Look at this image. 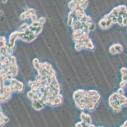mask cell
Segmentation results:
<instances>
[{
  "mask_svg": "<svg viewBox=\"0 0 127 127\" xmlns=\"http://www.w3.org/2000/svg\"><path fill=\"white\" fill-rule=\"evenodd\" d=\"M37 36L31 31L28 28L24 32H20L19 38L20 40L26 42V43H30L32 42L34 40H35L37 38Z\"/></svg>",
  "mask_w": 127,
  "mask_h": 127,
  "instance_id": "6da1fadb",
  "label": "cell"
},
{
  "mask_svg": "<svg viewBox=\"0 0 127 127\" xmlns=\"http://www.w3.org/2000/svg\"><path fill=\"white\" fill-rule=\"evenodd\" d=\"M10 85H12L13 86L15 92L21 93L24 91V83L21 81H20L18 80L15 78H13L12 80L10 81Z\"/></svg>",
  "mask_w": 127,
  "mask_h": 127,
  "instance_id": "7a4b0ae2",
  "label": "cell"
},
{
  "mask_svg": "<svg viewBox=\"0 0 127 127\" xmlns=\"http://www.w3.org/2000/svg\"><path fill=\"white\" fill-rule=\"evenodd\" d=\"M87 92H88L90 100L94 104L97 106L98 104H99V102L100 100V98H101V96H100L99 92L95 90H88Z\"/></svg>",
  "mask_w": 127,
  "mask_h": 127,
  "instance_id": "3957f363",
  "label": "cell"
},
{
  "mask_svg": "<svg viewBox=\"0 0 127 127\" xmlns=\"http://www.w3.org/2000/svg\"><path fill=\"white\" fill-rule=\"evenodd\" d=\"M19 31H17L13 33H12L10 35L9 37V42H8V47L10 48H15V42L17 41V39L19 37Z\"/></svg>",
  "mask_w": 127,
  "mask_h": 127,
  "instance_id": "277c9868",
  "label": "cell"
},
{
  "mask_svg": "<svg viewBox=\"0 0 127 127\" xmlns=\"http://www.w3.org/2000/svg\"><path fill=\"white\" fill-rule=\"evenodd\" d=\"M81 121L84 123L85 127H89L90 124H92V118L91 116L88 113H85V112H82L80 116Z\"/></svg>",
  "mask_w": 127,
  "mask_h": 127,
  "instance_id": "5b68a950",
  "label": "cell"
},
{
  "mask_svg": "<svg viewBox=\"0 0 127 127\" xmlns=\"http://www.w3.org/2000/svg\"><path fill=\"white\" fill-rule=\"evenodd\" d=\"M75 19V12L73 10H70V12L68 15V19H67V24L69 26H70Z\"/></svg>",
  "mask_w": 127,
  "mask_h": 127,
  "instance_id": "8992f818",
  "label": "cell"
},
{
  "mask_svg": "<svg viewBox=\"0 0 127 127\" xmlns=\"http://www.w3.org/2000/svg\"><path fill=\"white\" fill-rule=\"evenodd\" d=\"M119 103L121 104V106H127V97H125L124 95H119Z\"/></svg>",
  "mask_w": 127,
  "mask_h": 127,
  "instance_id": "52a82bcc",
  "label": "cell"
},
{
  "mask_svg": "<svg viewBox=\"0 0 127 127\" xmlns=\"http://www.w3.org/2000/svg\"><path fill=\"white\" fill-rule=\"evenodd\" d=\"M113 46L114 47V49H115L117 54H119V53H122V52H123V48L121 44H119V43H115V44H113Z\"/></svg>",
  "mask_w": 127,
  "mask_h": 127,
  "instance_id": "ba28073f",
  "label": "cell"
},
{
  "mask_svg": "<svg viewBox=\"0 0 127 127\" xmlns=\"http://www.w3.org/2000/svg\"><path fill=\"white\" fill-rule=\"evenodd\" d=\"M32 64H33L34 67L36 69V70H38L41 66V62H40V61L37 58H35L34 59V60L32 61Z\"/></svg>",
  "mask_w": 127,
  "mask_h": 127,
  "instance_id": "9c48e42d",
  "label": "cell"
},
{
  "mask_svg": "<svg viewBox=\"0 0 127 127\" xmlns=\"http://www.w3.org/2000/svg\"><path fill=\"white\" fill-rule=\"evenodd\" d=\"M75 50L77 51V52H80L84 48V47H83V44L82 43V42L80 41H78V42H75Z\"/></svg>",
  "mask_w": 127,
  "mask_h": 127,
  "instance_id": "30bf717a",
  "label": "cell"
},
{
  "mask_svg": "<svg viewBox=\"0 0 127 127\" xmlns=\"http://www.w3.org/2000/svg\"><path fill=\"white\" fill-rule=\"evenodd\" d=\"M99 26L100 28H101L102 29H106V21L104 19H102L99 22Z\"/></svg>",
  "mask_w": 127,
  "mask_h": 127,
  "instance_id": "8fae6325",
  "label": "cell"
},
{
  "mask_svg": "<svg viewBox=\"0 0 127 127\" xmlns=\"http://www.w3.org/2000/svg\"><path fill=\"white\" fill-rule=\"evenodd\" d=\"M29 25L27 23L25 22V23L22 24V25L20 26L19 28H18V31H19L20 32L25 31V30L27 29L28 28H29Z\"/></svg>",
  "mask_w": 127,
  "mask_h": 127,
  "instance_id": "7c38bea8",
  "label": "cell"
},
{
  "mask_svg": "<svg viewBox=\"0 0 127 127\" xmlns=\"http://www.w3.org/2000/svg\"><path fill=\"white\" fill-rule=\"evenodd\" d=\"M42 64H43V67L44 68L46 69L47 71H49L51 70V69H53V67L51 66L50 64L47 62H42Z\"/></svg>",
  "mask_w": 127,
  "mask_h": 127,
  "instance_id": "4fadbf2b",
  "label": "cell"
},
{
  "mask_svg": "<svg viewBox=\"0 0 127 127\" xmlns=\"http://www.w3.org/2000/svg\"><path fill=\"white\" fill-rule=\"evenodd\" d=\"M30 19L31 20L32 22H35L38 21V17H37V14H36V13L32 14Z\"/></svg>",
  "mask_w": 127,
  "mask_h": 127,
  "instance_id": "5bb4252c",
  "label": "cell"
},
{
  "mask_svg": "<svg viewBox=\"0 0 127 127\" xmlns=\"http://www.w3.org/2000/svg\"><path fill=\"white\" fill-rule=\"evenodd\" d=\"M91 20H92V18L90 17H89V16L85 15L83 17V19H82L81 22H90L91 21Z\"/></svg>",
  "mask_w": 127,
  "mask_h": 127,
  "instance_id": "9a60e30c",
  "label": "cell"
},
{
  "mask_svg": "<svg viewBox=\"0 0 127 127\" xmlns=\"http://www.w3.org/2000/svg\"><path fill=\"white\" fill-rule=\"evenodd\" d=\"M109 51H110V53L112 55H115V54H117L116 52L115 49H114V47L113 45H112L111 47H110V49H109Z\"/></svg>",
  "mask_w": 127,
  "mask_h": 127,
  "instance_id": "2e32d148",
  "label": "cell"
},
{
  "mask_svg": "<svg viewBox=\"0 0 127 127\" xmlns=\"http://www.w3.org/2000/svg\"><path fill=\"white\" fill-rule=\"evenodd\" d=\"M46 20V18L44 17H40L38 19V22H39L41 24H42V25H44V24L45 23Z\"/></svg>",
  "mask_w": 127,
  "mask_h": 127,
  "instance_id": "e0dca14e",
  "label": "cell"
},
{
  "mask_svg": "<svg viewBox=\"0 0 127 127\" xmlns=\"http://www.w3.org/2000/svg\"><path fill=\"white\" fill-rule=\"evenodd\" d=\"M127 83L124 81H121V82L119 83V86H120V88H124L125 86H127Z\"/></svg>",
  "mask_w": 127,
  "mask_h": 127,
  "instance_id": "ac0fdd59",
  "label": "cell"
},
{
  "mask_svg": "<svg viewBox=\"0 0 127 127\" xmlns=\"http://www.w3.org/2000/svg\"><path fill=\"white\" fill-rule=\"evenodd\" d=\"M117 92L120 95H124V94H125V91H124V89H123V88H119V89L118 90Z\"/></svg>",
  "mask_w": 127,
  "mask_h": 127,
  "instance_id": "d6986e66",
  "label": "cell"
},
{
  "mask_svg": "<svg viewBox=\"0 0 127 127\" xmlns=\"http://www.w3.org/2000/svg\"><path fill=\"white\" fill-rule=\"evenodd\" d=\"M75 127H85V125H84V123L82 122V121H79V122H78V123H76V124H75Z\"/></svg>",
  "mask_w": 127,
  "mask_h": 127,
  "instance_id": "ffe728a7",
  "label": "cell"
},
{
  "mask_svg": "<svg viewBox=\"0 0 127 127\" xmlns=\"http://www.w3.org/2000/svg\"><path fill=\"white\" fill-rule=\"evenodd\" d=\"M121 71V75L127 74V68H126V67H122V68L121 69V71Z\"/></svg>",
  "mask_w": 127,
  "mask_h": 127,
  "instance_id": "44dd1931",
  "label": "cell"
},
{
  "mask_svg": "<svg viewBox=\"0 0 127 127\" xmlns=\"http://www.w3.org/2000/svg\"><path fill=\"white\" fill-rule=\"evenodd\" d=\"M20 19L22 20H25L27 19V17H26L25 14V12H23L21 14L20 16Z\"/></svg>",
  "mask_w": 127,
  "mask_h": 127,
  "instance_id": "7402d4cb",
  "label": "cell"
},
{
  "mask_svg": "<svg viewBox=\"0 0 127 127\" xmlns=\"http://www.w3.org/2000/svg\"><path fill=\"white\" fill-rule=\"evenodd\" d=\"M94 29H95V24H94V23H92V24L90 25V28H89V33L91 31H93L94 30Z\"/></svg>",
  "mask_w": 127,
  "mask_h": 127,
  "instance_id": "603a6c76",
  "label": "cell"
},
{
  "mask_svg": "<svg viewBox=\"0 0 127 127\" xmlns=\"http://www.w3.org/2000/svg\"><path fill=\"white\" fill-rule=\"evenodd\" d=\"M121 127H127V121H125V122H124V123H123V125H121Z\"/></svg>",
  "mask_w": 127,
  "mask_h": 127,
  "instance_id": "cb8c5ba5",
  "label": "cell"
},
{
  "mask_svg": "<svg viewBox=\"0 0 127 127\" xmlns=\"http://www.w3.org/2000/svg\"><path fill=\"white\" fill-rule=\"evenodd\" d=\"M3 58H4V57L1 55V53L0 52V63L1 62V61H2V60L3 59Z\"/></svg>",
  "mask_w": 127,
  "mask_h": 127,
  "instance_id": "d4e9b609",
  "label": "cell"
},
{
  "mask_svg": "<svg viewBox=\"0 0 127 127\" xmlns=\"http://www.w3.org/2000/svg\"><path fill=\"white\" fill-rule=\"evenodd\" d=\"M1 1H2V3H6L8 1V0H1Z\"/></svg>",
  "mask_w": 127,
  "mask_h": 127,
  "instance_id": "484cf974",
  "label": "cell"
},
{
  "mask_svg": "<svg viewBox=\"0 0 127 127\" xmlns=\"http://www.w3.org/2000/svg\"><path fill=\"white\" fill-rule=\"evenodd\" d=\"M3 10H0V15H3Z\"/></svg>",
  "mask_w": 127,
  "mask_h": 127,
  "instance_id": "4316f807",
  "label": "cell"
},
{
  "mask_svg": "<svg viewBox=\"0 0 127 127\" xmlns=\"http://www.w3.org/2000/svg\"><path fill=\"white\" fill-rule=\"evenodd\" d=\"M1 102V95H0V103Z\"/></svg>",
  "mask_w": 127,
  "mask_h": 127,
  "instance_id": "83f0119b",
  "label": "cell"
},
{
  "mask_svg": "<svg viewBox=\"0 0 127 127\" xmlns=\"http://www.w3.org/2000/svg\"><path fill=\"white\" fill-rule=\"evenodd\" d=\"M0 111H1V106H0Z\"/></svg>",
  "mask_w": 127,
  "mask_h": 127,
  "instance_id": "f1b7e54d",
  "label": "cell"
}]
</instances>
